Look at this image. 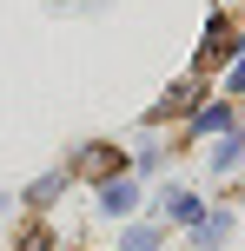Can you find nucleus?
<instances>
[{"instance_id": "obj_1", "label": "nucleus", "mask_w": 245, "mask_h": 251, "mask_svg": "<svg viewBox=\"0 0 245 251\" xmlns=\"http://www.w3.org/2000/svg\"><path fill=\"white\" fill-rule=\"evenodd\" d=\"M232 47H239V26H232V20H212L206 47H199V73H212V66H219V60H225Z\"/></svg>"}, {"instance_id": "obj_2", "label": "nucleus", "mask_w": 245, "mask_h": 251, "mask_svg": "<svg viewBox=\"0 0 245 251\" xmlns=\"http://www.w3.org/2000/svg\"><path fill=\"white\" fill-rule=\"evenodd\" d=\"M113 165H119V152H113V146H93V152H80V165H73V172H80V178H106Z\"/></svg>"}, {"instance_id": "obj_3", "label": "nucleus", "mask_w": 245, "mask_h": 251, "mask_svg": "<svg viewBox=\"0 0 245 251\" xmlns=\"http://www.w3.org/2000/svg\"><path fill=\"white\" fill-rule=\"evenodd\" d=\"M133 199H139V192H133L126 178H119V185H106V212H133Z\"/></svg>"}, {"instance_id": "obj_4", "label": "nucleus", "mask_w": 245, "mask_h": 251, "mask_svg": "<svg viewBox=\"0 0 245 251\" xmlns=\"http://www.w3.org/2000/svg\"><path fill=\"white\" fill-rule=\"evenodd\" d=\"M192 100H199V86H192V79H186V86H172V100L159 106V113H186V106H192Z\"/></svg>"}, {"instance_id": "obj_5", "label": "nucleus", "mask_w": 245, "mask_h": 251, "mask_svg": "<svg viewBox=\"0 0 245 251\" xmlns=\"http://www.w3.org/2000/svg\"><path fill=\"white\" fill-rule=\"evenodd\" d=\"M20 251H53V238H47V225H27V231H20Z\"/></svg>"}, {"instance_id": "obj_6", "label": "nucleus", "mask_w": 245, "mask_h": 251, "mask_svg": "<svg viewBox=\"0 0 245 251\" xmlns=\"http://www.w3.org/2000/svg\"><path fill=\"white\" fill-rule=\"evenodd\" d=\"M119 251H159V231H133V238L119 245Z\"/></svg>"}, {"instance_id": "obj_7", "label": "nucleus", "mask_w": 245, "mask_h": 251, "mask_svg": "<svg viewBox=\"0 0 245 251\" xmlns=\"http://www.w3.org/2000/svg\"><path fill=\"white\" fill-rule=\"evenodd\" d=\"M232 86H245V60H239V73H232Z\"/></svg>"}]
</instances>
